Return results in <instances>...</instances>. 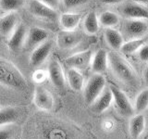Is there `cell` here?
Segmentation results:
<instances>
[{"instance_id":"obj_16","label":"cell","mask_w":148,"mask_h":139,"mask_svg":"<svg viewBox=\"0 0 148 139\" xmlns=\"http://www.w3.org/2000/svg\"><path fill=\"white\" fill-rule=\"evenodd\" d=\"M91 67L94 73L103 74L106 72V69L108 67V52L105 49L100 48L96 51L95 55H92Z\"/></svg>"},{"instance_id":"obj_24","label":"cell","mask_w":148,"mask_h":139,"mask_svg":"<svg viewBox=\"0 0 148 139\" xmlns=\"http://www.w3.org/2000/svg\"><path fill=\"white\" fill-rule=\"evenodd\" d=\"M99 24H101L105 28H112L119 24V17L118 14H116L113 11L106 10L101 13V15L98 18Z\"/></svg>"},{"instance_id":"obj_4","label":"cell","mask_w":148,"mask_h":139,"mask_svg":"<svg viewBox=\"0 0 148 139\" xmlns=\"http://www.w3.org/2000/svg\"><path fill=\"white\" fill-rule=\"evenodd\" d=\"M148 32L147 20L127 19L123 24V32L129 39L146 36Z\"/></svg>"},{"instance_id":"obj_2","label":"cell","mask_w":148,"mask_h":139,"mask_svg":"<svg viewBox=\"0 0 148 139\" xmlns=\"http://www.w3.org/2000/svg\"><path fill=\"white\" fill-rule=\"evenodd\" d=\"M0 83L17 90L27 87L26 79L16 65L3 58H0Z\"/></svg>"},{"instance_id":"obj_26","label":"cell","mask_w":148,"mask_h":139,"mask_svg":"<svg viewBox=\"0 0 148 139\" xmlns=\"http://www.w3.org/2000/svg\"><path fill=\"white\" fill-rule=\"evenodd\" d=\"M148 107V90L145 89L141 93H139L136 99H135V104L133 107L134 112L137 114H140L146 110Z\"/></svg>"},{"instance_id":"obj_25","label":"cell","mask_w":148,"mask_h":139,"mask_svg":"<svg viewBox=\"0 0 148 139\" xmlns=\"http://www.w3.org/2000/svg\"><path fill=\"white\" fill-rule=\"evenodd\" d=\"M18 117V111L15 108L7 107L0 109V126L16 122Z\"/></svg>"},{"instance_id":"obj_21","label":"cell","mask_w":148,"mask_h":139,"mask_svg":"<svg viewBox=\"0 0 148 139\" xmlns=\"http://www.w3.org/2000/svg\"><path fill=\"white\" fill-rule=\"evenodd\" d=\"M67 80L69 86L74 91H82L84 83V78L82 74L76 69L69 68L67 71Z\"/></svg>"},{"instance_id":"obj_30","label":"cell","mask_w":148,"mask_h":139,"mask_svg":"<svg viewBox=\"0 0 148 139\" xmlns=\"http://www.w3.org/2000/svg\"><path fill=\"white\" fill-rule=\"evenodd\" d=\"M39 1H41L42 3L45 4L46 6H48L54 9L57 8L59 4V0H39Z\"/></svg>"},{"instance_id":"obj_9","label":"cell","mask_w":148,"mask_h":139,"mask_svg":"<svg viewBox=\"0 0 148 139\" xmlns=\"http://www.w3.org/2000/svg\"><path fill=\"white\" fill-rule=\"evenodd\" d=\"M120 12L127 19H139V20H147L148 9L147 6L136 2H128L124 4L120 8Z\"/></svg>"},{"instance_id":"obj_14","label":"cell","mask_w":148,"mask_h":139,"mask_svg":"<svg viewBox=\"0 0 148 139\" xmlns=\"http://www.w3.org/2000/svg\"><path fill=\"white\" fill-rule=\"evenodd\" d=\"M27 28L24 24H18L15 30L13 31L8 40V48L11 51H17L24 45V42L27 36Z\"/></svg>"},{"instance_id":"obj_1","label":"cell","mask_w":148,"mask_h":139,"mask_svg":"<svg viewBox=\"0 0 148 139\" xmlns=\"http://www.w3.org/2000/svg\"><path fill=\"white\" fill-rule=\"evenodd\" d=\"M108 62L114 75L123 83L130 86H136L139 83V77L135 70L120 54L108 53Z\"/></svg>"},{"instance_id":"obj_3","label":"cell","mask_w":148,"mask_h":139,"mask_svg":"<svg viewBox=\"0 0 148 139\" xmlns=\"http://www.w3.org/2000/svg\"><path fill=\"white\" fill-rule=\"evenodd\" d=\"M106 85V79L103 74L95 73L88 80L84 90H83V97L85 103L91 105L101 92L104 90Z\"/></svg>"},{"instance_id":"obj_20","label":"cell","mask_w":148,"mask_h":139,"mask_svg":"<svg viewBox=\"0 0 148 139\" xmlns=\"http://www.w3.org/2000/svg\"><path fill=\"white\" fill-rule=\"evenodd\" d=\"M104 36L106 44L114 50H119L124 43L123 35L120 34V32L113 29V28H106Z\"/></svg>"},{"instance_id":"obj_15","label":"cell","mask_w":148,"mask_h":139,"mask_svg":"<svg viewBox=\"0 0 148 139\" xmlns=\"http://www.w3.org/2000/svg\"><path fill=\"white\" fill-rule=\"evenodd\" d=\"M18 18L15 11L8 12L0 18V35L9 37L18 24Z\"/></svg>"},{"instance_id":"obj_13","label":"cell","mask_w":148,"mask_h":139,"mask_svg":"<svg viewBox=\"0 0 148 139\" xmlns=\"http://www.w3.org/2000/svg\"><path fill=\"white\" fill-rule=\"evenodd\" d=\"M49 37L48 32L38 27H34L27 32V36L24 42V45L26 48L36 47L37 45H41L46 41Z\"/></svg>"},{"instance_id":"obj_5","label":"cell","mask_w":148,"mask_h":139,"mask_svg":"<svg viewBox=\"0 0 148 139\" xmlns=\"http://www.w3.org/2000/svg\"><path fill=\"white\" fill-rule=\"evenodd\" d=\"M109 89L112 94V97L114 99L116 108H117L119 112L125 116V117H131L133 115L134 110H133V106L132 105L131 101L128 98L126 94L119 89L118 87L110 85Z\"/></svg>"},{"instance_id":"obj_6","label":"cell","mask_w":148,"mask_h":139,"mask_svg":"<svg viewBox=\"0 0 148 139\" xmlns=\"http://www.w3.org/2000/svg\"><path fill=\"white\" fill-rule=\"evenodd\" d=\"M83 34L77 30H63L57 36V44L61 49H71L81 44Z\"/></svg>"},{"instance_id":"obj_28","label":"cell","mask_w":148,"mask_h":139,"mask_svg":"<svg viewBox=\"0 0 148 139\" xmlns=\"http://www.w3.org/2000/svg\"><path fill=\"white\" fill-rule=\"evenodd\" d=\"M88 2H90V0H62L63 6L69 9L78 8L82 5H85Z\"/></svg>"},{"instance_id":"obj_19","label":"cell","mask_w":148,"mask_h":139,"mask_svg":"<svg viewBox=\"0 0 148 139\" xmlns=\"http://www.w3.org/2000/svg\"><path fill=\"white\" fill-rule=\"evenodd\" d=\"M82 20V15L74 12H64L59 16V23L66 31L75 30Z\"/></svg>"},{"instance_id":"obj_23","label":"cell","mask_w":148,"mask_h":139,"mask_svg":"<svg viewBox=\"0 0 148 139\" xmlns=\"http://www.w3.org/2000/svg\"><path fill=\"white\" fill-rule=\"evenodd\" d=\"M99 21L96 13L94 11L89 12L83 21V30L88 34H95L99 30Z\"/></svg>"},{"instance_id":"obj_29","label":"cell","mask_w":148,"mask_h":139,"mask_svg":"<svg viewBox=\"0 0 148 139\" xmlns=\"http://www.w3.org/2000/svg\"><path fill=\"white\" fill-rule=\"evenodd\" d=\"M138 53V56L139 58H140L141 60L143 61H147L148 59V46H147V44L143 45L142 47L137 51Z\"/></svg>"},{"instance_id":"obj_31","label":"cell","mask_w":148,"mask_h":139,"mask_svg":"<svg viewBox=\"0 0 148 139\" xmlns=\"http://www.w3.org/2000/svg\"><path fill=\"white\" fill-rule=\"evenodd\" d=\"M10 138V132L8 130H0V139H9Z\"/></svg>"},{"instance_id":"obj_7","label":"cell","mask_w":148,"mask_h":139,"mask_svg":"<svg viewBox=\"0 0 148 139\" xmlns=\"http://www.w3.org/2000/svg\"><path fill=\"white\" fill-rule=\"evenodd\" d=\"M29 11L34 17L46 21H56L58 19V12L56 9L46 6L39 0H32L29 5Z\"/></svg>"},{"instance_id":"obj_8","label":"cell","mask_w":148,"mask_h":139,"mask_svg":"<svg viewBox=\"0 0 148 139\" xmlns=\"http://www.w3.org/2000/svg\"><path fill=\"white\" fill-rule=\"evenodd\" d=\"M92 58V50H85L82 52H78L71 57H69L65 60V65L68 68L80 70H85L91 65Z\"/></svg>"},{"instance_id":"obj_22","label":"cell","mask_w":148,"mask_h":139,"mask_svg":"<svg viewBox=\"0 0 148 139\" xmlns=\"http://www.w3.org/2000/svg\"><path fill=\"white\" fill-rule=\"evenodd\" d=\"M147 44V38L146 36L141 37V38H133L129 39L128 41L124 42L122 44L121 47L119 48L120 52L123 54H133L136 53L143 45Z\"/></svg>"},{"instance_id":"obj_27","label":"cell","mask_w":148,"mask_h":139,"mask_svg":"<svg viewBox=\"0 0 148 139\" xmlns=\"http://www.w3.org/2000/svg\"><path fill=\"white\" fill-rule=\"evenodd\" d=\"M24 5V0H0V9L11 12L20 9Z\"/></svg>"},{"instance_id":"obj_32","label":"cell","mask_w":148,"mask_h":139,"mask_svg":"<svg viewBox=\"0 0 148 139\" xmlns=\"http://www.w3.org/2000/svg\"><path fill=\"white\" fill-rule=\"evenodd\" d=\"M100 1L106 5H113V4H119L123 2V0H100Z\"/></svg>"},{"instance_id":"obj_33","label":"cell","mask_w":148,"mask_h":139,"mask_svg":"<svg viewBox=\"0 0 148 139\" xmlns=\"http://www.w3.org/2000/svg\"><path fill=\"white\" fill-rule=\"evenodd\" d=\"M133 1L139 4L145 5V6H147V4H148V0H133Z\"/></svg>"},{"instance_id":"obj_11","label":"cell","mask_w":148,"mask_h":139,"mask_svg":"<svg viewBox=\"0 0 148 139\" xmlns=\"http://www.w3.org/2000/svg\"><path fill=\"white\" fill-rule=\"evenodd\" d=\"M34 100L35 106L42 110L50 111L54 107L53 95L45 87L38 86L35 88Z\"/></svg>"},{"instance_id":"obj_18","label":"cell","mask_w":148,"mask_h":139,"mask_svg":"<svg viewBox=\"0 0 148 139\" xmlns=\"http://www.w3.org/2000/svg\"><path fill=\"white\" fill-rule=\"evenodd\" d=\"M145 118L142 113L136 114L132 117L129 124V131L131 136L134 139L139 138L145 131Z\"/></svg>"},{"instance_id":"obj_12","label":"cell","mask_w":148,"mask_h":139,"mask_svg":"<svg viewBox=\"0 0 148 139\" xmlns=\"http://www.w3.org/2000/svg\"><path fill=\"white\" fill-rule=\"evenodd\" d=\"M51 50H52V43L48 40L34 47L30 58V63L32 66L34 68L41 66L47 59Z\"/></svg>"},{"instance_id":"obj_10","label":"cell","mask_w":148,"mask_h":139,"mask_svg":"<svg viewBox=\"0 0 148 139\" xmlns=\"http://www.w3.org/2000/svg\"><path fill=\"white\" fill-rule=\"evenodd\" d=\"M48 75L53 85L58 89H64L66 85V76L61 64L57 58H52L48 65Z\"/></svg>"},{"instance_id":"obj_17","label":"cell","mask_w":148,"mask_h":139,"mask_svg":"<svg viewBox=\"0 0 148 139\" xmlns=\"http://www.w3.org/2000/svg\"><path fill=\"white\" fill-rule=\"evenodd\" d=\"M113 100L112 94L109 88H104L101 94L96 97L95 100L91 104L92 110L95 113H102L109 108L111 102Z\"/></svg>"}]
</instances>
